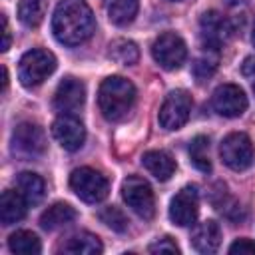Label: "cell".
Instances as JSON below:
<instances>
[{
    "mask_svg": "<svg viewBox=\"0 0 255 255\" xmlns=\"http://www.w3.org/2000/svg\"><path fill=\"white\" fill-rule=\"evenodd\" d=\"M253 92H255V80H253Z\"/></svg>",
    "mask_w": 255,
    "mask_h": 255,
    "instance_id": "836d02e7",
    "label": "cell"
},
{
    "mask_svg": "<svg viewBox=\"0 0 255 255\" xmlns=\"http://www.w3.org/2000/svg\"><path fill=\"white\" fill-rule=\"evenodd\" d=\"M96 28V20L92 8L84 0H60L54 18L52 30L58 42L66 46H78L86 42Z\"/></svg>",
    "mask_w": 255,
    "mask_h": 255,
    "instance_id": "6da1fadb",
    "label": "cell"
},
{
    "mask_svg": "<svg viewBox=\"0 0 255 255\" xmlns=\"http://www.w3.org/2000/svg\"><path fill=\"white\" fill-rule=\"evenodd\" d=\"M2 90L6 92L8 90V70L2 66Z\"/></svg>",
    "mask_w": 255,
    "mask_h": 255,
    "instance_id": "1f68e13d",
    "label": "cell"
},
{
    "mask_svg": "<svg viewBox=\"0 0 255 255\" xmlns=\"http://www.w3.org/2000/svg\"><path fill=\"white\" fill-rule=\"evenodd\" d=\"M149 253H179V247L171 237H163L149 245Z\"/></svg>",
    "mask_w": 255,
    "mask_h": 255,
    "instance_id": "f1b7e54d",
    "label": "cell"
},
{
    "mask_svg": "<svg viewBox=\"0 0 255 255\" xmlns=\"http://www.w3.org/2000/svg\"><path fill=\"white\" fill-rule=\"evenodd\" d=\"M151 56L163 70H177L187 58V46L179 34L163 32L153 40Z\"/></svg>",
    "mask_w": 255,
    "mask_h": 255,
    "instance_id": "ba28073f",
    "label": "cell"
},
{
    "mask_svg": "<svg viewBox=\"0 0 255 255\" xmlns=\"http://www.w3.org/2000/svg\"><path fill=\"white\" fill-rule=\"evenodd\" d=\"M8 247H10L12 253H18V255H36L42 249L38 235L32 233V231H28V229L14 231L8 237Z\"/></svg>",
    "mask_w": 255,
    "mask_h": 255,
    "instance_id": "7402d4cb",
    "label": "cell"
},
{
    "mask_svg": "<svg viewBox=\"0 0 255 255\" xmlns=\"http://www.w3.org/2000/svg\"><path fill=\"white\" fill-rule=\"evenodd\" d=\"M122 197L128 207L141 219H151L155 213V199L149 183L137 175H129L122 183Z\"/></svg>",
    "mask_w": 255,
    "mask_h": 255,
    "instance_id": "52a82bcc",
    "label": "cell"
},
{
    "mask_svg": "<svg viewBox=\"0 0 255 255\" xmlns=\"http://www.w3.org/2000/svg\"><path fill=\"white\" fill-rule=\"evenodd\" d=\"M135 102V88L133 84L124 76H110L102 82L98 92V104L100 112L110 122L124 120Z\"/></svg>",
    "mask_w": 255,
    "mask_h": 255,
    "instance_id": "7a4b0ae2",
    "label": "cell"
},
{
    "mask_svg": "<svg viewBox=\"0 0 255 255\" xmlns=\"http://www.w3.org/2000/svg\"><path fill=\"white\" fill-rule=\"evenodd\" d=\"M191 245L199 253H213L221 245V229L213 219H205L197 223L191 231Z\"/></svg>",
    "mask_w": 255,
    "mask_h": 255,
    "instance_id": "9a60e30c",
    "label": "cell"
},
{
    "mask_svg": "<svg viewBox=\"0 0 255 255\" xmlns=\"http://www.w3.org/2000/svg\"><path fill=\"white\" fill-rule=\"evenodd\" d=\"M44 14H46V0H20L18 4V18L28 28L40 26Z\"/></svg>",
    "mask_w": 255,
    "mask_h": 255,
    "instance_id": "cb8c5ba5",
    "label": "cell"
},
{
    "mask_svg": "<svg viewBox=\"0 0 255 255\" xmlns=\"http://www.w3.org/2000/svg\"><path fill=\"white\" fill-rule=\"evenodd\" d=\"M189 159H191V163H193L199 171H203V173L211 171L209 139H207L205 135H195V137L191 139V143H189Z\"/></svg>",
    "mask_w": 255,
    "mask_h": 255,
    "instance_id": "d4e9b609",
    "label": "cell"
},
{
    "mask_svg": "<svg viewBox=\"0 0 255 255\" xmlns=\"http://www.w3.org/2000/svg\"><path fill=\"white\" fill-rule=\"evenodd\" d=\"M108 56H110L116 64H122V66H133V64L139 60V50H137V46H135L131 40L118 38V40H114V42L110 44Z\"/></svg>",
    "mask_w": 255,
    "mask_h": 255,
    "instance_id": "603a6c76",
    "label": "cell"
},
{
    "mask_svg": "<svg viewBox=\"0 0 255 255\" xmlns=\"http://www.w3.org/2000/svg\"><path fill=\"white\" fill-rule=\"evenodd\" d=\"M78 217L76 209L64 201H58L54 205H50L42 215H40V225L46 229V231H56L60 227H66L70 225L74 219Z\"/></svg>",
    "mask_w": 255,
    "mask_h": 255,
    "instance_id": "ac0fdd59",
    "label": "cell"
},
{
    "mask_svg": "<svg viewBox=\"0 0 255 255\" xmlns=\"http://www.w3.org/2000/svg\"><path fill=\"white\" fill-rule=\"evenodd\" d=\"M16 189L24 195V199L30 203V205H36L42 201L44 197V179L38 175V173H32V171H22L18 177H16Z\"/></svg>",
    "mask_w": 255,
    "mask_h": 255,
    "instance_id": "ffe728a7",
    "label": "cell"
},
{
    "mask_svg": "<svg viewBox=\"0 0 255 255\" xmlns=\"http://www.w3.org/2000/svg\"><path fill=\"white\" fill-rule=\"evenodd\" d=\"M217 52L219 50H205L199 58H195L191 72H193L197 82H205V80H209L215 74L217 64H219V54Z\"/></svg>",
    "mask_w": 255,
    "mask_h": 255,
    "instance_id": "484cf974",
    "label": "cell"
},
{
    "mask_svg": "<svg viewBox=\"0 0 255 255\" xmlns=\"http://www.w3.org/2000/svg\"><path fill=\"white\" fill-rule=\"evenodd\" d=\"M62 249L66 253H72V255H96V253L104 251V245H102L98 235H94L90 231H80V233L72 235L64 243Z\"/></svg>",
    "mask_w": 255,
    "mask_h": 255,
    "instance_id": "d6986e66",
    "label": "cell"
},
{
    "mask_svg": "<svg viewBox=\"0 0 255 255\" xmlns=\"http://www.w3.org/2000/svg\"><path fill=\"white\" fill-rule=\"evenodd\" d=\"M171 2H177V0H171Z\"/></svg>",
    "mask_w": 255,
    "mask_h": 255,
    "instance_id": "e575fe53",
    "label": "cell"
},
{
    "mask_svg": "<svg viewBox=\"0 0 255 255\" xmlns=\"http://www.w3.org/2000/svg\"><path fill=\"white\" fill-rule=\"evenodd\" d=\"M199 213V193L195 185H185L175 193V197L169 203V219L179 225L187 227L193 225Z\"/></svg>",
    "mask_w": 255,
    "mask_h": 255,
    "instance_id": "8fae6325",
    "label": "cell"
},
{
    "mask_svg": "<svg viewBox=\"0 0 255 255\" xmlns=\"http://www.w3.org/2000/svg\"><path fill=\"white\" fill-rule=\"evenodd\" d=\"M52 135L56 137V141L68 149V151H76L84 145L86 139V128L84 124L72 116V114H62L54 120L52 124Z\"/></svg>",
    "mask_w": 255,
    "mask_h": 255,
    "instance_id": "4fadbf2b",
    "label": "cell"
},
{
    "mask_svg": "<svg viewBox=\"0 0 255 255\" xmlns=\"http://www.w3.org/2000/svg\"><path fill=\"white\" fill-rule=\"evenodd\" d=\"M56 70V58L52 52L42 50V48H32L28 50L18 64V78L22 82V86L26 88H36L40 86L44 80H48V76Z\"/></svg>",
    "mask_w": 255,
    "mask_h": 255,
    "instance_id": "3957f363",
    "label": "cell"
},
{
    "mask_svg": "<svg viewBox=\"0 0 255 255\" xmlns=\"http://www.w3.org/2000/svg\"><path fill=\"white\" fill-rule=\"evenodd\" d=\"M221 161L233 169V171H243L253 165L255 161V147L253 141L247 133L243 131H233L223 137L221 147H219Z\"/></svg>",
    "mask_w": 255,
    "mask_h": 255,
    "instance_id": "277c9868",
    "label": "cell"
},
{
    "mask_svg": "<svg viewBox=\"0 0 255 255\" xmlns=\"http://www.w3.org/2000/svg\"><path fill=\"white\" fill-rule=\"evenodd\" d=\"M86 102V86L78 78H64L54 94V108L60 114H74Z\"/></svg>",
    "mask_w": 255,
    "mask_h": 255,
    "instance_id": "5bb4252c",
    "label": "cell"
},
{
    "mask_svg": "<svg viewBox=\"0 0 255 255\" xmlns=\"http://www.w3.org/2000/svg\"><path fill=\"white\" fill-rule=\"evenodd\" d=\"M12 153L24 159L40 157L46 151V133L38 124L22 122L12 131Z\"/></svg>",
    "mask_w": 255,
    "mask_h": 255,
    "instance_id": "8992f818",
    "label": "cell"
},
{
    "mask_svg": "<svg viewBox=\"0 0 255 255\" xmlns=\"http://www.w3.org/2000/svg\"><path fill=\"white\" fill-rule=\"evenodd\" d=\"M70 187L86 203H100L110 193L108 179L100 171H96L92 167H78V169H74L72 175H70Z\"/></svg>",
    "mask_w": 255,
    "mask_h": 255,
    "instance_id": "5b68a950",
    "label": "cell"
},
{
    "mask_svg": "<svg viewBox=\"0 0 255 255\" xmlns=\"http://www.w3.org/2000/svg\"><path fill=\"white\" fill-rule=\"evenodd\" d=\"M98 217H100V221L104 223V225H108L112 231H118V233H124L126 229H128V217L124 215V211L120 209V207H116V205H110V207H104L100 213H98Z\"/></svg>",
    "mask_w": 255,
    "mask_h": 255,
    "instance_id": "4316f807",
    "label": "cell"
},
{
    "mask_svg": "<svg viewBox=\"0 0 255 255\" xmlns=\"http://www.w3.org/2000/svg\"><path fill=\"white\" fill-rule=\"evenodd\" d=\"M143 167L159 181H167L175 173V159L163 149H149L141 155Z\"/></svg>",
    "mask_w": 255,
    "mask_h": 255,
    "instance_id": "2e32d148",
    "label": "cell"
},
{
    "mask_svg": "<svg viewBox=\"0 0 255 255\" xmlns=\"http://www.w3.org/2000/svg\"><path fill=\"white\" fill-rule=\"evenodd\" d=\"M137 8H139L137 0H108V4H106L108 16L116 26L131 24L137 14Z\"/></svg>",
    "mask_w": 255,
    "mask_h": 255,
    "instance_id": "44dd1931",
    "label": "cell"
},
{
    "mask_svg": "<svg viewBox=\"0 0 255 255\" xmlns=\"http://www.w3.org/2000/svg\"><path fill=\"white\" fill-rule=\"evenodd\" d=\"M191 96L185 92V90H173L167 94V98L163 100L161 108H159V114H157V120H159V126L163 129H179L187 120H189V114H191Z\"/></svg>",
    "mask_w": 255,
    "mask_h": 255,
    "instance_id": "9c48e42d",
    "label": "cell"
},
{
    "mask_svg": "<svg viewBox=\"0 0 255 255\" xmlns=\"http://www.w3.org/2000/svg\"><path fill=\"white\" fill-rule=\"evenodd\" d=\"M251 42H253V46H255V24H253V34H251Z\"/></svg>",
    "mask_w": 255,
    "mask_h": 255,
    "instance_id": "d6a6232c",
    "label": "cell"
},
{
    "mask_svg": "<svg viewBox=\"0 0 255 255\" xmlns=\"http://www.w3.org/2000/svg\"><path fill=\"white\" fill-rule=\"evenodd\" d=\"M229 253L231 255H255V241L251 239H237L231 243L229 247Z\"/></svg>",
    "mask_w": 255,
    "mask_h": 255,
    "instance_id": "83f0119b",
    "label": "cell"
},
{
    "mask_svg": "<svg viewBox=\"0 0 255 255\" xmlns=\"http://www.w3.org/2000/svg\"><path fill=\"white\" fill-rule=\"evenodd\" d=\"M26 205L28 201L24 195L16 189H6L0 197V221L2 225H14L26 215Z\"/></svg>",
    "mask_w": 255,
    "mask_h": 255,
    "instance_id": "e0dca14e",
    "label": "cell"
},
{
    "mask_svg": "<svg viewBox=\"0 0 255 255\" xmlns=\"http://www.w3.org/2000/svg\"><path fill=\"white\" fill-rule=\"evenodd\" d=\"M211 106L223 118H237L247 110V96L237 84H221L211 96Z\"/></svg>",
    "mask_w": 255,
    "mask_h": 255,
    "instance_id": "7c38bea8",
    "label": "cell"
},
{
    "mask_svg": "<svg viewBox=\"0 0 255 255\" xmlns=\"http://www.w3.org/2000/svg\"><path fill=\"white\" fill-rule=\"evenodd\" d=\"M2 24H4V42H2V52H6L8 48H10V32H8V20H6V16H2Z\"/></svg>",
    "mask_w": 255,
    "mask_h": 255,
    "instance_id": "4dcf8cb0",
    "label": "cell"
},
{
    "mask_svg": "<svg viewBox=\"0 0 255 255\" xmlns=\"http://www.w3.org/2000/svg\"><path fill=\"white\" fill-rule=\"evenodd\" d=\"M231 22L217 10H207L199 18V36L205 50H219L231 36Z\"/></svg>",
    "mask_w": 255,
    "mask_h": 255,
    "instance_id": "30bf717a",
    "label": "cell"
},
{
    "mask_svg": "<svg viewBox=\"0 0 255 255\" xmlns=\"http://www.w3.org/2000/svg\"><path fill=\"white\" fill-rule=\"evenodd\" d=\"M241 74L249 80H255V56H247L241 64Z\"/></svg>",
    "mask_w": 255,
    "mask_h": 255,
    "instance_id": "f546056e",
    "label": "cell"
}]
</instances>
